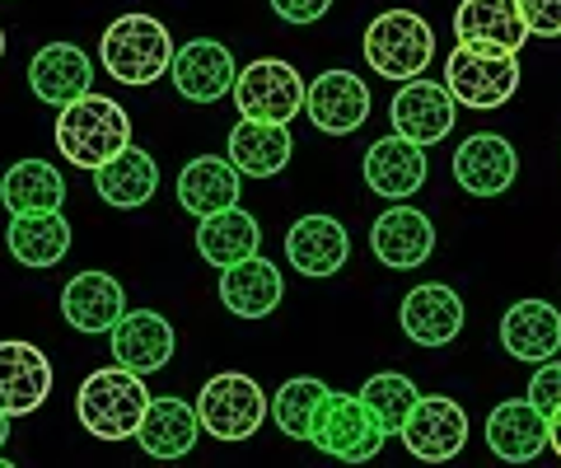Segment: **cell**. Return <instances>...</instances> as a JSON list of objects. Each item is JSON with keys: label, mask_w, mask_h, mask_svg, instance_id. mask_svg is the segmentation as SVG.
<instances>
[{"label": "cell", "mask_w": 561, "mask_h": 468, "mask_svg": "<svg viewBox=\"0 0 561 468\" xmlns=\"http://www.w3.org/2000/svg\"><path fill=\"white\" fill-rule=\"evenodd\" d=\"M360 403L375 412V422L383 426V436H398L402 422H408V412H412V403H416V385L408 375H398V370H383V375L365 379Z\"/></svg>", "instance_id": "34"}, {"label": "cell", "mask_w": 561, "mask_h": 468, "mask_svg": "<svg viewBox=\"0 0 561 468\" xmlns=\"http://www.w3.org/2000/svg\"><path fill=\"white\" fill-rule=\"evenodd\" d=\"M295 136L286 123H253V117H239V127L230 132V164L243 179H272L290 164V146Z\"/></svg>", "instance_id": "28"}, {"label": "cell", "mask_w": 561, "mask_h": 468, "mask_svg": "<svg viewBox=\"0 0 561 468\" xmlns=\"http://www.w3.org/2000/svg\"><path fill=\"white\" fill-rule=\"evenodd\" d=\"M398 323L416 346H449L463 333V300L440 282L412 286L408 296H402Z\"/></svg>", "instance_id": "17"}, {"label": "cell", "mask_w": 561, "mask_h": 468, "mask_svg": "<svg viewBox=\"0 0 561 468\" xmlns=\"http://www.w3.org/2000/svg\"><path fill=\"white\" fill-rule=\"evenodd\" d=\"M99 61L117 84H154L169 76L173 38L154 14H122L103 28Z\"/></svg>", "instance_id": "3"}, {"label": "cell", "mask_w": 561, "mask_h": 468, "mask_svg": "<svg viewBox=\"0 0 561 468\" xmlns=\"http://www.w3.org/2000/svg\"><path fill=\"white\" fill-rule=\"evenodd\" d=\"M150 403V389H146V375H136L127 366H103L80 385L76 393V418L80 426L90 431L94 441H131L136 436V422Z\"/></svg>", "instance_id": "2"}, {"label": "cell", "mask_w": 561, "mask_h": 468, "mask_svg": "<svg viewBox=\"0 0 561 468\" xmlns=\"http://www.w3.org/2000/svg\"><path fill=\"white\" fill-rule=\"evenodd\" d=\"M28 90L43 103H51V109H66L70 99L94 90V61L76 43H47L28 61Z\"/></svg>", "instance_id": "20"}, {"label": "cell", "mask_w": 561, "mask_h": 468, "mask_svg": "<svg viewBox=\"0 0 561 468\" xmlns=\"http://www.w3.org/2000/svg\"><path fill=\"white\" fill-rule=\"evenodd\" d=\"M501 342H505V352H511L515 361H529V366L557 356L561 352V309L548 305V300L511 305L505 309V319H501Z\"/></svg>", "instance_id": "26"}, {"label": "cell", "mask_w": 561, "mask_h": 468, "mask_svg": "<svg viewBox=\"0 0 561 468\" xmlns=\"http://www.w3.org/2000/svg\"><path fill=\"white\" fill-rule=\"evenodd\" d=\"M94 193L108 206H117V212H136V206H146L160 193V164L150 160V150L127 146L103 169H94Z\"/></svg>", "instance_id": "27"}, {"label": "cell", "mask_w": 561, "mask_h": 468, "mask_svg": "<svg viewBox=\"0 0 561 468\" xmlns=\"http://www.w3.org/2000/svg\"><path fill=\"white\" fill-rule=\"evenodd\" d=\"M486 445L505 464H529L548 445V418H542L529 398H505L486 418Z\"/></svg>", "instance_id": "23"}, {"label": "cell", "mask_w": 561, "mask_h": 468, "mask_svg": "<svg viewBox=\"0 0 561 468\" xmlns=\"http://www.w3.org/2000/svg\"><path fill=\"white\" fill-rule=\"evenodd\" d=\"M272 10L286 24H319L323 14L332 10V0H272Z\"/></svg>", "instance_id": "37"}, {"label": "cell", "mask_w": 561, "mask_h": 468, "mask_svg": "<svg viewBox=\"0 0 561 468\" xmlns=\"http://www.w3.org/2000/svg\"><path fill=\"white\" fill-rule=\"evenodd\" d=\"M131 146V117L108 94H80L57 113V150L76 169H103L117 150Z\"/></svg>", "instance_id": "1"}, {"label": "cell", "mask_w": 561, "mask_h": 468, "mask_svg": "<svg viewBox=\"0 0 561 468\" xmlns=\"http://www.w3.org/2000/svg\"><path fill=\"white\" fill-rule=\"evenodd\" d=\"M234 109L239 117H253V123H286L295 113H305V80L290 61L280 57H257L243 71H234Z\"/></svg>", "instance_id": "8"}, {"label": "cell", "mask_w": 561, "mask_h": 468, "mask_svg": "<svg viewBox=\"0 0 561 468\" xmlns=\"http://www.w3.org/2000/svg\"><path fill=\"white\" fill-rule=\"evenodd\" d=\"M10 441V412H0V445Z\"/></svg>", "instance_id": "39"}, {"label": "cell", "mask_w": 561, "mask_h": 468, "mask_svg": "<svg viewBox=\"0 0 561 468\" xmlns=\"http://www.w3.org/2000/svg\"><path fill=\"white\" fill-rule=\"evenodd\" d=\"M309 441L323 449V455L342 459V464H365L383 449V426L375 422V412L360 403V393H323L319 412H313Z\"/></svg>", "instance_id": "6"}, {"label": "cell", "mask_w": 561, "mask_h": 468, "mask_svg": "<svg viewBox=\"0 0 561 468\" xmlns=\"http://www.w3.org/2000/svg\"><path fill=\"white\" fill-rule=\"evenodd\" d=\"M435 57V33L416 10H383L365 28V61L383 80H416Z\"/></svg>", "instance_id": "4"}, {"label": "cell", "mask_w": 561, "mask_h": 468, "mask_svg": "<svg viewBox=\"0 0 561 468\" xmlns=\"http://www.w3.org/2000/svg\"><path fill=\"white\" fill-rule=\"evenodd\" d=\"M169 76H173V90L183 99L216 103V99L230 94V84H234V57H230V47L216 43V38H192L187 47L173 52Z\"/></svg>", "instance_id": "15"}, {"label": "cell", "mask_w": 561, "mask_h": 468, "mask_svg": "<svg viewBox=\"0 0 561 468\" xmlns=\"http://www.w3.org/2000/svg\"><path fill=\"white\" fill-rule=\"evenodd\" d=\"M454 38L463 47L515 52L519 57L529 28H524V14H519L515 0H463V5L454 10Z\"/></svg>", "instance_id": "18"}, {"label": "cell", "mask_w": 561, "mask_h": 468, "mask_svg": "<svg viewBox=\"0 0 561 468\" xmlns=\"http://www.w3.org/2000/svg\"><path fill=\"white\" fill-rule=\"evenodd\" d=\"M305 113L313 132L323 136H351L370 117V90L356 71H323L313 84H305Z\"/></svg>", "instance_id": "12"}, {"label": "cell", "mask_w": 561, "mask_h": 468, "mask_svg": "<svg viewBox=\"0 0 561 468\" xmlns=\"http://www.w3.org/2000/svg\"><path fill=\"white\" fill-rule=\"evenodd\" d=\"M122 309H127V296H122V282L108 272H80L61 290V319L76 333H108L122 319Z\"/></svg>", "instance_id": "24"}, {"label": "cell", "mask_w": 561, "mask_h": 468, "mask_svg": "<svg viewBox=\"0 0 561 468\" xmlns=\"http://www.w3.org/2000/svg\"><path fill=\"white\" fill-rule=\"evenodd\" d=\"M197 422L210 441H249L267 422V393L257 389L253 375H210L197 393Z\"/></svg>", "instance_id": "5"}, {"label": "cell", "mask_w": 561, "mask_h": 468, "mask_svg": "<svg viewBox=\"0 0 561 468\" xmlns=\"http://www.w3.org/2000/svg\"><path fill=\"white\" fill-rule=\"evenodd\" d=\"M515 173H519V155L496 132H478L454 150V179L472 197H501L515 183Z\"/></svg>", "instance_id": "14"}, {"label": "cell", "mask_w": 561, "mask_h": 468, "mask_svg": "<svg viewBox=\"0 0 561 468\" xmlns=\"http://www.w3.org/2000/svg\"><path fill=\"white\" fill-rule=\"evenodd\" d=\"M286 296V282H280L276 263H267L262 253H249L239 263L220 267V305L239 319H267L272 309Z\"/></svg>", "instance_id": "19"}, {"label": "cell", "mask_w": 561, "mask_h": 468, "mask_svg": "<svg viewBox=\"0 0 561 468\" xmlns=\"http://www.w3.org/2000/svg\"><path fill=\"white\" fill-rule=\"evenodd\" d=\"M5 244L24 267H57L70 253V225L61 212H24L10 216Z\"/></svg>", "instance_id": "31"}, {"label": "cell", "mask_w": 561, "mask_h": 468, "mask_svg": "<svg viewBox=\"0 0 561 468\" xmlns=\"http://www.w3.org/2000/svg\"><path fill=\"white\" fill-rule=\"evenodd\" d=\"M402 445L426 464H449L468 445V412L445 393H416V403L402 422Z\"/></svg>", "instance_id": "9"}, {"label": "cell", "mask_w": 561, "mask_h": 468, "mask_svg": "<svg viewBox=\"0 0 561 468\" xmlns=\"http://www.w3.org/2000/svg\"><path fill=\"white\" fill-rule=\"evenodd\" d=\"M51 361L43 356V346H33L24 338L0 342V412L10 418H28L38 412L51 393Z\"/></svg>", "instance_id": "11"}, {"label": "cell", "mask_w": 561, "mask_h": 468, "mask_svg": "<svg viewBox=\"0 0 561 468\" xmlns=\"http://www.w3.org/2000/svg\"><path fill=\"white\" fill-rule=\"evenodd\" d=\"M445 90L463 109H501L519 90V61L515 52H482V47H454L445 61Z\"/></svg>", "instance_id": "7"}, {"label": "cell", "mask_w": 561, "mask_h": 468, "mask_svg": "<svg viewBox=\"0 0 561 468\" xmlns=\"http://www.w3.org/2000/svg\"><path fill=\"white\" fill-rule=\"evenodd\" d=\"M239 179L243 173L220 160V155H197L192 164H183L179 173V202L192 216H210L225 212V206H239Z\"/></svg>", "instance_id": "29"}, {"label": "cell", "mask_w": 561, "mask_h": 468, "mask_svg": "<svg viewBox=\"0 0 561 468\" xmlns=\"http://www.w3.org/2000/svg\"><path fill=\"white\" fill-rule=\"evenodd\" d=\"M202 436V422H197V408L183 403V398H150L146 412L136 422V441L150 459H183L192 445Z\"/></svg>", "instance_id": "22"}, {"label": "cell", "mask_w": 561, "mask_h": 468, "mask_svg": "<svg viewBox=\"0 0 561 468\" xmlns=\"http://www.w3.org/2000/svg\"><path fill=\"white\" fill-rule=\"evenodd\" d=\"M0 202H5L10 216H24V212H61L66 179L47 160H20V164L5 169V179H0Z\"/></svg>", "instance_id": "32"}, {"label": "cell", "mask_w": 561, "mask_h": 468, "mask_svg": "<svg viewBox=\"0 0 561 468\" xmlns=\"http://www.w3.org/2000/svg\"><path fill=\"white\" fill-rule=\"evenodd\" d=\"M524 14V28L538 38H561V0H515Z\"/></svg>", "instance_id": "36"}, {"label": "cell", "mask_w": 561, "mask_h": 468, "mask_svg": "<svg viewBox=\"0 0 561 468\" xmlns=\"http://www.w3.org/2000/svg\"><path fill=\"white\" fill-rule=\"evenodd\" d=\"M262 249V225L243 212V206H225V212H210L197 225V253L210 267H230L239 258H249Z\"/></svg>", "instance_id": "30"}, {"label": "cell", "mask_w": 561, "mask_h": 468, "mask_svg": "<svg viewBox=\"0 0 561 468\" xmlns=\"http://www.w3.org/2000/svg\"><path fill=\"white\" fill-rule=\"evenodd\" d=\"M323 393H328L323 379H309V375L286 379L276 389V398H267V412L290 441H309V426H313V412H319Z\"/></svg>", "instance_id": "33"}, {"label": "cell", "mask_w": 561, "mask_h": 468, "mask_svg": "<svg viewBox=\"0 0 561 468\" xmlns=\"http://www.w3.org/2000/svg\"><path fill=\"white\" fill-rule=\"evenodd\" d=\"M0 57H5V33H0Z\"/></svg>", "instance_id": "40"}, {"label": "cell", "mask_w": 561, "mask_h": 468, "mask_svg": "<svg viewBox=\"0 0 561 468\" xmlns=\"http://www.w3.org/2000/svg\"><path fill=\"white\" fill-rule=\"evenodd\" d=\"M365 183H370V193L389 197V202H402L412 197L421 183H426V150L408 136H383L365 150Z\"/></svg>", "instance_id": "25"}, {"label": "cell", "mask_w": 561, "mask_h": 468, "mask_svg": "<svg viewBox=\"0 0 561 468\" xmlns=\"http://www.w3.org/2000/svg\"><path fill=\"white\" fill-rule=\"evenodd\" d=\"M346 253H351V239L342 230V220L332 216H300L286 230V258L300 276H332L346 267Z\"/></svg>", "instance_id": "21"}, {"label": "cell", "mask_w": 561, "mask_h": 468, "mask_svg": "<svg viewBox=\"0 0 561 468\" xmlns=\"http://www.w3.org/2000/svg\"><path fill=\"white\" fill-rule=\"evenodd\" d=\"M454 117H459V103H454V94L445 90V84L435 80H402V90L393 94L389 103V123L398 136H408V141H416L421 150L445 141V136L454 132Z\"/></svg>", "instance_id": "10"}, {"label": "cell", "mask_w": 561, "mask_h": 468, "mask_svg": "<svg viewBox=\"0 0 561 468\" xmlns=\"http://www.w3.org/2000/svg\"><path fill=\"white\" fill-rule=\"evenodd\" d=\"M108 333H113V361L136 375H154L173 361V328L154 309H122V319Z\"/></svg>", "instance_id": "16"}, {"label": "cell", "mask_w": 561, "mask_h": 468, "mask_svg": "<svg viewBox=\"0 0 561 468\" xmlns=\"http://www.w3.org/2000/svg\"><path fill=\"white\" fill-rule=\"evenodd\" d=\"M548 445H552L557 455H561V403L548 412Z\"/></svg>", "instance_id": "38"}, {"label": "cell", "mask_w": 561, "mask_h": 468, "mask_svg": "<svg viewBox=\"0 0 561 468\" xmlns=\"http://www.w3.org/2000/svg\"><path fill=\"white\" fill-rule=\"evenodd\" d=\"M529 403L548 418V412L561 403V361L557 356H548V361H538V370H534V379H529Z\"/></svg>", "instance_id": "35"}, {"label": "cell", "mask_w": 561, "mask_h": 468, "mask_svg": "<svg viewBox=\"0 0 561 468\" xmlns=\"http://www.w3.org/2000/svg\"><path fill=\"white\" fill-rule=\"evenodd\" d=\"M370 249H375V258L383 267L412 272L435 253V225H431L426 212H416V206L393 202L389 212L370 225Z\"/></svg>", "instance_id": "13"}]
</instances>
